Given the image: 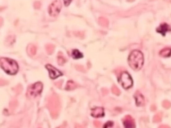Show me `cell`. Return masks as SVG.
<instances>
[{"label": "cell", "instance_id": "cell-1", "mask_svg": "<svg viewBox=\"0 0 171 128\" xmlns=\"http://www.w3.org/2000/svg\"><path fill=\"white\" fill-rule=\"evenodd\" d=\"M144 58L142 53L138 50H134L128 58V63L130 68L134 71L141 70L143 66Z\"/></svg>", "mask_w": 171, "mask_h": 128}, {"label": "cell", "instance_id": "cell-2", "mask_svg": "<svg viewBox=\"0 0 171 128\" xmlns=\"http://www.w3.org/2000/svg\"><path fill=\"white\" fill-rule=\"evenodd\" d=\"M48 108L49 109L52 117L55 119L58 116L60 110V102L57 95L53 94L50 96L48 100Z\"/></svg>", "mask_w": 171, "mask_h": 128}, {"label": "cell", "instance_id": "cell-3", "mask_svg": "<svg viewBox=\"0 0 171 128\" xmlns=\"http://www.w3.org/2000/svg\"><path fill=\"white\" fill-rule=\"evenodd\" d=\"M0 62L1 67L8 74H16L18 71L17 63L13 60L2 58Z\"/></svg>", "mask_w": 171, "mask_h": 128}, {"label": "cell", "instance_id": "cell-4", "mask_svg": "<svg viewBox=\"0 0 171 128\" xmlns=\"http://www.w3.org/2000/svg\"><path fill=\"white\" fill-rule=\"evenodd\" d=\"M42 89L43 85L42 83L41 82L36 83L28 88L27 95L29 98H35L41 94Z\"/></svg>", "mask_w": 171, "mask_h": 128}, {"label": "cell", "instance_id": "cell-5", "mask_svg": "<svg viewBox=\"0 0 171 128\" xmlns=\"http://www.w3.org/2000/svg\"><path fill=\"white\" fill-rule=\"evenodd\" d=\"M119 82L124 89H129L133 86V79L130 75L127 72H123L121 75Z\"/></svg>", "mask_w": 171, "mask_h": 128}, {"label": "cell", "instance_id": "cell-6", "mask_svg": "<svg viewBox=\"0 0 171 128\" xmlns=\"http://www.w3.org/2000/svg\"><path fill=\"white\" fill-rule=\"evenodd\" d=\"M62 8V3L60 0H55L49 6L48 11L50 16L55 17L58 15Z\"/></svg>", "mask_w": 171, "mask_h": 128}, {"label": "cell", "instance_id": "cell-7", "mask_svg": "<svg viewBox=\"0 0 171 128\" xmlns=\"http://www.w3.org/2000/svg\"><path fill=\"white\" fill-rule=\"evenodd\" d=\"M46 68L49 71L50 77L52 79H55L62 75V73L60 71H59L54 67H53L50 64H48L46 65Z\"/></svg>", "mask_w": 171, "mask_h": 128}, {"label": "cell", "instance_id": "cell-8", "mask_svg": "<svg viewBox=\"0 0 171 128\" xmlns=\"http://www.w3.org/2000/svg\"><path fill=\"white\" fill-rule=\"evenodd\" d=\"M171 28L169 25L166 23L161 24L157 29L158 33H160L162 35L165 36L166 33L168 32L171 31Z\"/></svg>", "mask_w": 171, "mask_h": 128}, {"label": "cell", "instance_id": "cell-9", "mask_svg": "<svg viewBox=\"0 0 171 128\" xmlns=\"http://www.w3.org/2000/svg\"><path fill=\"white\" fill-rule=\"evenodd\" d=\"M91 115L95 118H99L104 116V109L103 108L98 107L93 109Z\"/></svg>", "mask_w": 171, "mask_h": 128}, {"label": "cell", "instance_id": "cell-10", "mask_svg": "<svg viewBox=\"0 0 171 128\" xmlns=\"http://www.w3.org/2000/svg\"><path fill=\"white\" fill-rule=\"evenodd\" d=\"M135 99L136 100V104L137 106H142L144 104V99L142 96L140 94H137L135 95Z\"/></svg>", "mask_w": 171, "mask_h": 128}, {"label": "cell", "instance_id": "cell-11", "mask_svg": "<svg viewBox=\"0 0 171 128\" xmlns=\"http://www.w3.org/2000/svg\"><path fill=\"white\" fill-rule=\"evenodd\" d=\"M57 61H58V64L61 66L63 65L66 62V58H65L62 53L59 52L58 53V57H57Z\"/></svg>", "mask_w": 171, "mask_h": 128}, {"label": "cell", "instance_id": "cell-12", "mask_svg": "<svg viewBox=\"0 0 171 128\" xmlns=\"http://www.w3.org/2000/svg\"><path fill=\"white\" fill-rule=\"evenodd\" d=\"M27 51H28V54L29 55H30V56H34L36 53L37 48L34 45L30 44L28 46Z\"/></svg>", "mask_w": 171, "mask_h": 128}, {"label": "cell", "instance_id": "cell-13", "mask_svg": "<svg viewBox=\"0 0 171 128\" xmlns=\"http://www.w3.org/2000/svg\"><path fill=\"white\" fill-rule=\"evenodd\" d=\"M77 85L76 83L74 82L72 80H69L67 82V85L66 86V90H72L77 88Z\"/></svg>", "mask_w": 171, "mask_h": 128}, {"label": "cell", "instance_id": "cell-14", "mask_svg": "<svg viewBox=\"0 0 171 128\" xmlns=\"http://www.w3.org/2000/svg\"><path fill=\"white\" fill-rule=\"evenodd\" d=\"M160 55L164 57H168L171 55V49L166 48L162 50L160 52Z\"/></svg>", "mask_w": 171, "mask_h": 128}, {"label": "cell", "instance_id": "cell-15", "mask_svg": "<svg viewBox=\"0 0 171 128\" xmlns=\"http://www.w3.org/2000/svg\"><path fill=\"white\" fill-rule=\"evenodd\" d=\"M72 56L74 59H77L83 57V55L78 50H74L72 52Z\"/></svg>", "mask_w": 171, "mask_h": 128}, {"label": "cell", "instance_id": "cell-16", "mask_svg": "<svg viewBox=\"0 0 171 128\" xmlns=\"http://www.w3.org/2000/svg\"><path fill=\"white\" fill-rule=\"evenodd\" d=\"M46 50L48 54H52L54 50V45H53L52 44H47L46 45Z\"/></svg>", "mask_w": 171, "mask_h": 128}, {"label": "cell", "instance_id": "cell-17", "mask_svg": "<svg viewBox=\"0 0 171 128\" xmlns=\"http://www.w3.org/2000/svg\"><path fill=\"white\" fill-rule=\"evenodd\" d=\"M124 125L127 128H130V127L131 128V127H134V126H133V123H132V122L128 120L124 122Z\"/></svg>", "mask_w": 171, "mask_h": 128}, {"label": "cell", "instance_id": "cell-18", "mask_svg": "<svg viewBox=\"0 0 171 128\" xmlns=\"http://www.w3.org/2000/svg\"><path fill=\"white\" fill-rule=\"evenodd\" d=\"M99 23L101 25H103V26H105L107 25V20H105V19L103 18H100L99 19Z\"/></svg>", "mask_w": 171, "mask_h": 128}, {"label": "cell", "instance_id": "cell-19", "mask_svg": "<svg viewBox=\"0 0 171 128\" xmlns=\"http://www.w3.org/2000/svg\"><path fill=\"white\" fill-rule=\"evenodd\" d=\"M113 123L112 122H108L107 123L105 124V125L103 126L104 128H108V127H112L113 126Z\"/></svg>", "mask_w": 171, "mask_h": 128}, {"label": "cell", "instance_id": "cell-20", "mask_svg": "<svg viewBox=\"0 0 171 128\" xmlns=\"http://www.w3.org/2000/svg\"><path fill=\"white\" fill-rule=\"evenodd\" d=\"M76 68H77V70H78L79 71H81V72H85V70H84V68H83L82 66L77 65L76 66Z\"/></svg>", "mask_w": 171, "mask_h": 128}, {"label": "cell", "instance_id": "cell-21", "mask_svg": "<svg viewBox=\"0 0 171 128\" xmlns=\"http://www.w3.org/2000/svg\"><path fill=\"white\" fill-rule=\"evenodd\" d=\"M94 125L96 127H100L101 126V123L98 121H95L94 122Z\"/></svg>", "mask_w": 171, "mask_h": 128}, {"label": "cell", "instance_id": "cell-22", "mask_svg": "<svg viewBox=\"0 0 171 128\" xmlns=\"http://www.w3.org/2000/svg\"><path fill=\"white\" fill-rule=\"evenodd\" d=\"M55 86L57 87H58V88H60L61 87V86H62V82L59 81V82L55 83Z\"/></svg>", "mask_w": 171, "mask_h": 128}, {"label": "cell", "instance_id": "cell-23", "mask_svg": "<svg viewBox=\"0 0 171 128\" xmlns=\"http://www.w3.org/2000/svg\"><path fill=\"white\" fill-rule=\"evenodd\" d=\"M72 0H64V3L65 5L66 6H68L69 5V4L71 3V1Z\"/></svg>", "mask_w": 171, "mask_h": 128}, {"label": "cell", "instance_id": "cell-24", "mask_svg": "<svg viewBox=\"0 0 171 128\" xmlns=\"http://www.w3.org/2000/svg\"><path fill=\"white\" fill-rule=\"evenodd\" d=\"M41 6V4L39 2H36L34 4V7L35 8H36V9H39L40 7Z\"/></svg>", "mask_w": 171, "mask_h": 128}, {"label": "cell", "instance_id": "cell-25", "mask_svg": "<svg viewBox=\"0 0 171 128\" xmlns=\"http://www.w3.org/2000/svg\"><path fill=\"white\" fill-rule=\"evenodd\" d=\"M6 83H6L5 81H4V80H3L2 79L1 80V84L2 86L3 85H5Z\"/></svg>", "mask_w": 171, "mask_h": 128}]
</instances>
